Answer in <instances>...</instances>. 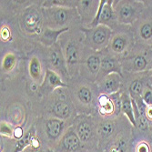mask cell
I'll use <instances>...</instances> for the list:
<instances>
[{
	"instance_id": "cell-2",
	"label": "cell",
	"mask_w": 152,
	"mask_h": 152,
	"mask_svg": "<svg viewBox=\"0 0 152 152\" xmlns=\"http://www.w3.org/2000/svg\"><path fill=\"white\" fill-rule=\"evenodd\" d=\"M66 86L77 114L95 115L100 95L96 83L77 74L70 77Z\"/></svg>"
},
{
	"instance_id": "cell-28",
	"label": "cell",
	"mask_w": 152,
	"mask_h": 152,
	"mask_svg": "<svg viewBox=\"0 0 152 152\" xmlns=\"http://www.w3.org/2000/svg\"><path fill=\"white\" fill-rule=\"evenodd\" d=\"M69 30V29H64V30H52L49 28L45 29L44 33L42 34V36L40 37V38L38 39L37 43H39L40 45H42L44 47H51L53 45H55L56 43H58V37H60L61 34H63L64 32Z\"/></svg>"
},
{
	"instance_id": "cell-9",
	"label": "cell",
	"mask_w": 152,
	"mask_h": 152,
	"mask_svg": "<svg viewBox=\"0 0 152 152\" xmlns=\"http://www.w3.org/2000/svg\"><path fill=\"white\" fill-rule=\"evenodd\" d=\"M136 44V40L131 26L120 25L112 30L107 48L106 49L111 56L122 60L132 50Z\"/></svg>"
},
{
	"instance_id": "cell-10",
	"label": "cell",
	"mask_w": 152,
	"mask_h": 152,
	"mask_svg": "<svg viewBox=\"0 0 152 152\" xmlns=\"http://www.w3.org/2000/svg\"><path fill=\"white\" fill-rule=\"evenodd\" d=\"M145 8L143 0H113V9L120 25L132 26Z\"/></svg>"
},
{
	"instance_id": "cell-8",
	"label": "cell",
	"mask_w": 152,
	"mask_h": 152,
	"mask_svg": "<svg viewBox=\"0 0 152 152\" xmlns=\"http://www.w3.org/2000/svg\"><path fill=\"white\" fill-rule=\"evenodd\" d=\"M122 75L151 71L152 48L135 44L132 50L121 60Z\"/></svg>"
},
{
	"instance_id": "cell-17",
	"label": "cell",
	"mask_w": 152,
	"mask_h": 152,
	"mask_svg": "<svg viewBox=\"0 0 152 152\" xmlns=\"http://www.w3.org/2000/svg\"><path fill=\"white\" fill-rule=\"evenodd\" d=\"M151 76V71L136 74H123L122 89L129 94L132 100L135 102L140 101L142 99V93L145 88L148 86Z\"/></svg>"
},
{
	"instance_id": "cell-18",
	"label": "cell",
	"mask_w": 152,
	"mask_h": 152,
	"mask_svg": "<svg viewBox=\"0 0 152 152\" xmlns=\"http://www.w3.org/2000/svg\"><path fill=\"white\" fill-rule=\"evenodd\" d=\"M121 114V90L111 95H99L96 115L104 118H115Z\"/></svg>"
},
{
	"instance_id": "cell-31",
	"label": "cell",
	"mask_w": 152,
	"mask_h": 152,
	"mask_svg": "<svg viewBox=\"0 0 152 152\" xmlns=\"http://www.w3.org/2000/svg\"><path fill=\"white\" fill-rule=\"evenodd\" d=\"M0 125H1V127H0L1 136L5 137H8V139H13L14 130H15L16 127H14L12 124L3 120H1V122H0Z\"/></svg>"
},
{
	"instance_id": "cell-19",
	"label": "cell",
	"mask_w": 152,
	"mask_h": 152,
	"mask_svg": "<svg viewBox=\"0 0 152 152\" xmlns=\"http://www.w3.org/2000/svg\"><path fill=\"white\" fill-rule=\"evenodd\" d=\"M101 0H78L77 9L81 20V27L89 28L98 16Z\"/></svg>"
},
{
	"instance_id": "cell-35",
	"label": "cell",
	"mask_w": 152,
	"mask_h": 152,
	"mask_svg": "<svg viewBox=\"0 0 152 152\" xmlns=\"http://www.w3.org/2000/svg\"><path fill=\"white\" fill-rule=\"evenodd\" d=\"M48 152H54L53 150H51V149H48Z\"/></svg>"
},
{
	"instance_id": "cell-29",
	"label": "cell",
	"mask_w": 152,
	"mask_h": 152,
	"mask_svg": "<svg viewBox=\"0 0 152 152\" xmlns=\"http://www.w3.org/2000/svg\"><path fill=\"white\" fill-rule=\"evenodd\" d=\"M78 0H43V7H77Z\"/></svg>"
},
{
	"instance_id": "cell-14",
	"label": "cell",
	"mask_w": 152,
	"mask_h": 152,
	"mask_svg": "<svg viewBox=\"0 0 152 152\" xmlns=\"http://www.w3.org/2000/svg\"><path fill=\"white\" fill-rule=\"evenodd\" d=\"M81 30L85 36L84 44L86 47L99 52L107 48L112 35V29H110L109 27L103 25H98L89 28L81 27Z\"/></svg>"
},
{
	"instance_id": "cell-34",
	"label": "cell",
	"mask_w": 152,
	"mask_h": 152,
	"mask_svg": "<svg viewBox=\"0 0 152 152\" xmlns=\"http://www.w3.org/2000/svg\"><path fill=\"white\" fill-rule=\"evenodd\" d=\"M149 84H150V86L152 87V76H151L150 78H149Z\"/></svg>"
},
{
	"instance_id": "cell-33",
	"label": "cell",
	"mask_w": 152,
	"mask_h": 152,
	"mask_svg": "<svg viewBox=\"0 0 152 152\" xmlns=\"http://www.w3.org/2000/svg\"><path fill=\"white\" fill-rule=\"evenodd\" d=\"M143 1H144V3H145L146 5L152 7V0H143Z\"/></svg>"
},
{
	"instance_id": "cell-7",
	"label": "cell",
	"mask_w": 152,
	"mask_h": 152,
	"mask_svg": "<svg viewBox=\"0 0 152 152\" xmlns=\"http://www.w3.org/2000/svg\"><path fill=\"white\" fill-rule=\"evenodd\" d=\"M93 116L96 124L99 147L103 151L118 133L133 126L129 118L123 114L115 118H104L96 114Z\"/></svg>"
},
{
	"instance_id": "cell-11",
	"label": "cell",
	"mask_w": 152,
	"mask_h": 152,
	"mask_svg": "<svg viewBox=\"0 0 152 152\" xmlns=\"http://www.w3.org/2000/svg\"><path fill=\"white\" fill-rule=\"evenodd\" d=\"M72 127L86 148H99L96 124L93 115H77L73 120Z\"/></svg>"
},
{
	"instance_id": "cell-20",
	"label": "cell",
	"mask_w": 152,
	"mask_h": 152,
	"mask_svg": "<svg viewBox=\"0 0 152 152\" xmlns=\"http://www.w3.org/2000/svg\"><path fill=\"white\" fill-rule=\"evenodd\" d=\"M86 148L77 137L74 128L71 126L62 137L58 144L54 148V152H88Z\"/></svg>"
},
{
	"instance_id": "cell-13",
	"label": "cell",
	"mask_w": 152,
	"mask_h": 152,
	"mask_svg": "<svg viewBox=\"0 0 152 152\" xmlns=\"http://www.w3.org/2000/svg\"><path fill=\"white\" fill-rule=\"evenodd\" d=\"M102 54L103 51H95L85 46L79 64L78 75L96 83L100 69Z\"/></svg>"
},
{
	"instance_id": "cell-25",
	"label": "cell",
	"mask_w": 152,
	"mask_h": 152,
	"mask_svg": "<svg viewBox=\"0 0 152 152\" xmlns=\"http://www.w3.org/2000/svg\"><path fill=\"white\" fill-rule=\"evenodd\" d=\"M99 91L103 95H111L119 92L123 88V77L120 74L113 73L107 75L96 82Z\"/></svg>"
},
{
	"instance_id": "cell-3",
	"label": "cell",
	"mask_w": 152,
	"mask_h": 152,
	"mask_svg": "<svg viewBox=\"0 0 152 152\" xmlns=\"http://www.w3.org/2000/svg\"><path fill=\"white\" fill-rule=\"evenodd\" d=\"M42 4L43 0H31L30 4L17 18L22 36L26 39L37 43L47 28Z\"/></svg>"
},
{
	"instance_id": "cell-12",
	"label": "cell",
	"mask_w": 152,
	"mask_h": 152,
	"mask_svg": "<svg viewBox=\"0 0 152 152\" xmlns=\"http://www.w3.org/2000/svg\"><path fill=\"white\" fill-rule=\"evenodd\" d=\"M40 46L47 68L58 74L66 84H67L70 79V75L68 73L66 63L59 44L56 43L48 48L42 45Z\"/></svg>"
},
{
	"instance_id": "cell-1",
	"label": "cell",
	"mask_w": 152,
	"mask_h": 152,
	"mask_svg": "<svg viewBox=\"0 0 152 152\" xmlns=\"http://www.w3.org/2000/svg\"><path fill=\"white\" fill-rule=\"evenodd\" d=\"M31 114L35 118H54L71 121L78 115L67 87L58 88L32 103Z\"/></svg>"
},
{
	"instance_id": "cell-15",
	"label": "cell",
	"mask_w": 152,
	"mask_h": 152,
	"mask_svg": "<svg viewBox=\"0 0 152 152\" xmlns=\"http://www.w3.org/2000/svg\"><path fill=\"white\" fill-rule=\"evenodd\" d=\"M145 6L146 8L131 27L137 44L152 48V7Z\"/></svg>"
},
{
	"instance_id": "cell-37",
	"label": "cell",
	"mask_w": 152,
	"mask_h": 152,
	"mask_svg": "<svg viewBox=\"0 0 152 152\" xmlns=\"http://www.w3.org/2000/svg\"><path fill=\"white\" fill-rule=\"evenodd\" d=\"M151 132H152V130H151Z\"/></svg>"
},
{
	"instance_id": "cell-27",
	"label": "cell",
	"mask_w": 152,
	"mask_h": 152,
	"mask_svg": "<svg viewBox=\"0 0 152 152\" xmlns=\"http://www.w3.org/2000/svg\"><path fill=\"white\" fill-rule=\"evenodd\" d=\"M121 113L125 115L131 122L133 127H135V115H134V103L129 94L121 89Z\"/></svg>"
},
{
	"instance_id": "cell-4",
	"label": "cell",
	"mask_w": 152,
	"mask_h": 152,
	"mask_svg": "<svg viewBox=\"0 0 152 152\" xmlns=\"http://www.w3.org/2000/svg\"><path fill=\"white\" fill-rule=\"evenodd\" d=\"M84 39L85 36L81 27L71 28L58 37V43L63 52L70 77L78 74L80 60L85 48Z\"/></svg>"
},
{
	"instance_id": "cell-36",
	"label": "cell",
	"mask_w": 152,
	"mask_h": 152,
	"mask_svg": "<svg viewBox=\"0 0 152 152\" xmlns=\"http://www.w3.org/2000/svg\"><path fill=\"white\" fill-rule=\"evenodd\" d=\"M151 74H152V68H151Z\"/></svg>"
},
{
	"instance_id": "cell-24",
	"label": "cell",
	"mask_w": 152,
	"mask_h": 152,
	"mask_svg": "<svg viewBox=\"0 0 152 152\" xmlns=\"http://www.w3.org/2000/svg\"><path fill=\"white\" fill-rule=\"evenodd\" d=\"M132 142L133 152H152L151 129L140 130L133 128Z\"/></svg>"
},
{
	"instance_id": "cell-6",
	"label": "cell",
	"mask_w": 152,
	"mask_h": 152,
	"mask_svg": "<svg viewBox=\"0 0 152 152\" xmlns=\"http://www.w3.org/2000/svg\"><path fill=\"white\" fill-rule=\"evenodd\" d=\"M46 26L52 30L71 29L81 27V20L77 7H43Z\"/></svg>"
},
{
	"instance_id": "cell-26",
	"label": "cell",
	"mask_w": 152,
	"mask_h": 152,
	"mask_svg": "<svg viewBox=\"0 0 152 152\" xmlns=\"http://www.w3.org/2000/svg\"><path fill=\"white\" fill-rule=\"evenodd\" d=\"M67 87L66 83L61 79V77L55 72L48 69L46 72V77L44 81L40 85V99L44 96H47L58 88Z\"/></svg>"
},
{
	"instance_id": "cell-16",
	"label": "cell",
	"mask_w": 152,
	"mask_h": 152,
	"mask_svg": "<svg viewBox=\"0 0 152 152\" xmlns=\"http://www.w3.org/2000/svg\"><path fill=\"white\" fill-rule=\"evenodd\" d=\"M48 68L46 66L44 58L41 50V46L37 43L26 55V73L33 81L41 85L46 77Z\"/></svg>"
},
{
	"instance_id": "cell-22",
	"label": "cell",
	"mask_w": 152,
	"mask_h": 152,
	"mask_svg": "<svg viewBox=\"0 0 152 152\" xmlns=\"http://www.w3.org/2000/svg\"><path fill=\"white\" fill-rule=\"evenodd\" d=\"M98 25L106 26L112 30L118 26V23L113 9V0H101L99 14L90 27L96 26Z\"/></svg>"
},
{
	"instance_id": "cell-32",
	"label": "cell",
	"mask_w": 152,
	"mask_h": 152,
	"mask_svg": "<svg viewBox=\"0 0 152 152\" xmlns=\"http://www.w3.org/2000/svg\"><path fill=\"white\" fill-rule=\"evenodd\" d=\"M88 152H104V151L99 148H89Z\"/></svg>"
},
{
	"instance_id": "cell-21",
	"label": "cell",
	"mask_w": 152,
	"mask_h": 152,
	"mask_svg": "<svg viewBox=\"0 0 152 152\" xmlns=\"http://www.w3.org/2000/svg\"><path fill=\"white\" fill-rule=\"evenodd\" d=\"M133 126L122 130L108 143L104 152H133Z\"/></svg>"
},
{
	"instance_id": "cell-5",
	"label": "cell",
	"mask_w": 152,
	"mask_h": 152,
	"mask_svg": "<svg viewBox=\"0 0 152 152\" xmlns=\"http://www.w3.org/2000/svg\"><path fill=\"white\" fill-rule=\"evenodd\" d=\"M73 121L54 118H36L34 126L36 135L40 142L53 150L66 130L72 126Z\"/></svg>"
},
{
	"instance_id": "cell-23",
	"label": "cell",
	"mask_w": 152,
	"mask_h": 152,
	"mask_svg": "<svg viewBox=\"0 0 152 152\" xmlns=\"http://www.w3.org/2000/svg\"><path fill=\"white\" fill-rule=\"evenodd\" d=\"M113 73H118V74L122 75L121 60L111 56L107 50H104L102 54L100 69L98 75V78H96V82H99V80H101L107 75L113 74Z\"/></svg>"
},
{
	"instance_id": "cell-30",
	"label": "cell",
	"mask_w": 152,
	"mask_h": 152,
	"mask_svg": "<svg viewBox=\"0 0 152 152\" xmlns=\"http://www.w3.org/2000/svg\"><path fill=\"white\" fill-rule=\"evenodd\" d=\"M48 149L49 148L45 147L40 142V140L36 135V137L34 139L33 142L29 146H27L26 148H24L21 152H48Z\"/></svg>"
}]
</instances>
